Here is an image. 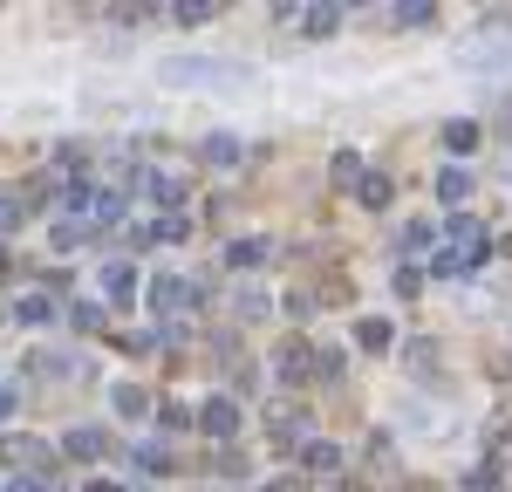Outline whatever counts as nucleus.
I'll list each match as a JSON object with an SVG mask.
<instances>
[{
  "label": "nucleus",
  "mask_w": 512,
  "mask_h": 492,
  "mask_svg": "<svg viewBox=\"0 0 512 492\" xmlns=\"http://www.w3.org/2000/svg\"><path fill=\"white\" fill-rule=\"evenodd\" d=\"M158 82H171V89H233V82H246V62H219V55H164Z\"/></svg>",
  "instance_id": "f257e3e1"
},
{
  "label": "nucleus",
  "mask_w": 512,
  "mask_h": 492,
  "mask_svg": "<svg viewBox=\"0 0 512 492\" xmlns=\"http://www.w3.org/2000/svg\"><path fill=\"white\" fill-rule=\"evenodd\" d=\"M458 62H465L472 76H506V69H512V48H506V35H492V28H485L478 41L458 48Z\"/></svg>",
  "instance_id": "f03ea898"
},
{
  "label": "nucleus",
  "mask_w": 512,
  "mask_h": 492,
  "mask_svg": "<svg viewBox=\"0 0 512 492\" xmlns=\"http://www.w3.org/2000/svg\"><path fill=\"white\" fill-rule=\"evenodd\" d=\"M0 458H7V465H21V472H28V479H55V445H41V438H21V431H7V438H0Z\"/></svg>",
  "instance_id": "7ed1b4c3"
},
{
  "label": "nucleus",
  "mask_w": 512,
  "mask_h": 492,
  "mask_svg": "<svg viewBox=\"0 0 512 492\" xmlns=\"http://www.w3.org/2000/svg\"><path fill=\"white\" fill-rule=\"evenodd\" d=\"M144 294H151V315H158V322H178V315H185V308L198 301V287H192V281H178V274H158V281L144 287Z\"/></svg>",
  "instance_id": "20e7f679"
},
{
  "label": "nucleus",
  "mask_w": 512,
  "mask_h": 492,
  "mask_svg": "<svg viewBox=\"0 0 512 492\" xmlns=\"http://www.w3.org/2000/svg\"><path fill=\"white\" fill-rule=\"evenodd\" d=\"M192 424L205 431V438H233V431H239V404H233V397H205Z\"/></svg>",
  "instance_id": "39448f33"
},
{
  "label": "nucleus",
  "mask_w": 512,
  "mask_h": 492,
  "mask_svg": "<svg viewBox=\"0 0 512 492\" xmlns=\"http://www.w3.org/2000/svg\"><path fill=\"white\" fill-rule=\"evenodd\" d=\"M444 240L465 246V260H485V226H478L472 212H451V219H444Z\"/></svg>",
  "instance_id": "423d86ee"
},
{
  "label": "nucleus",
  "mask_w": 512,
  "mask_h": 492,
  "mask_svg": "<svg viewBox=\"0 0 512 492\" xmlns=\"http://www.w3.org/2000/svg\"><path fill=\"white\" fill-rule=\"evenodd\" d=\"M355 349H369V356H390V349H396V328L383 322V315H362V322H355Z\"/></svg>",
  "instance_id": "0eeeda50"
},
{
  "label": "nucleus",
  "mask_w": 512,
  "mask_h": 492,
  "mask_svg": "<svg viewBox=\"0 0 512 492\" xmlns=\"http://www.w3.org/2000/svg\"><path fill=\"white\" fill-rule=\"evenodd\" d=\"M308 356H315L308 342H280L274 349V376L280 383H308Z\"/></svg>",
  "instance_id": "6e6552de"
},
{
  "label": "nucleus",
  "mask_w": 512,
  "mask_h": 492,
  "mask_svg": "<svg viewBox=\"0 0 512 492\" xmlns=\"http://www.w3.org/2000/svg\"><path fill=\"white\" fill-rule=\"evenodd\" d=\"M437 137H444V151H451V158H465V151H478V137H485V130H478L472 117H451Z\"/></svg>",
  "instance_id": "1a4fd4ad"
},
{
  "label": "nucleus",
  "mask_w": 512,
  "mask_h": 492,
  "mask_svg": "<svg viewBox=\"0 0 512 492\" xmlns=\"http://www.w3.org/2000/svg\"><path fill=\"white\" fill-rule=\"evenodd\" d=\"M198 158L219 164V171H233V164H239V137H233V130H212V137L198 144Z\"/></svg>",
  "instance_id": "9d476101"
},
{
  "label": "nucleus",
  "mask_w": 512,
  "mask_h": 492,
  "mask_svg": "<svg viewBox=\"0 0 512 492\" xmlns=\"http://www.w3.org/2000/svg\"><path fill=\"white\" fill-rule=\"evenodd\" d=\"M437 199L465 205V199H472V171H465V164H444V171H437Z\"/></svg>",
  "instance_id": "9b49d317"
},
{
  "label": "nucleus",
  "mask_w": 512,
  "mask_h": 492,
  "mask_svg": "<svg viewBox=\"0 0 512 492\" xmlns=\"http://www.w3.org/2000/svg\"><path fill=\"white\" fill-rule=\"evenodd\" d=\"M62 458H103V431H96V424L62 431Z\"/></svg>",
  "instance_id": "f8f14e48"
},
{
  "label": "nucleus",
  "mask_w": 512,
  "mask_h": 492,
  "mask_svg": "<svg viewBox=\"0 0 512 492\" xmlns=\"http://www.w3.org/2000/svg\"><path fill=\"white\" fill-rule=\"evenodd\" d=\"M301 465H308V472H342V445H335V438H308V445H301Z\"/></svg>",
  "instance_id": "ddd939ff"
},
{
  "label": "nucleus",
  "mask_w": 512,
  "mask_h": 492,
  "mask_svg": "<svg viewBox=\"0 0 512 492\" xmlns=\"http://www.w3.org/2000/svg\"><path fill=\"white\" fill-rule=\"evenodd\" d=\"M390 21L403 28V35H417V28H431V21H437V0H403V7H390Z\"/></svg>",
  "instance_id": "4468645a"
},
{
  "label": "nucleus",
  "mask_w": 512,
  "mask_h": 492,
  "mask_svg": "<svg viewBox=\"0 0 512 492\" xmlns=\"http://www.w3.org/2000/svg\"><path fill=\"white\" fill-rule=\"evenodd\" d=\"M342 28V7H301V35L308 41H328Z\"/></svg>",
  "instance_id": "2eb2a0df"
},
{
  "label": "nucleus",
  "mask_w": 512,
  "mask_h": 492,
  "mask_svg": "<svg viewBox=\"0 0 512 492\" xmlns=\"http://www.w3.org/2000/svg\"><path fill=\"white\" fill-rule=\"evenodd\" d=\"M260 260H274V240H260V233L226 246V267H260Z\"/></svg>",
  "instance_id": "dca6fc26"
},
{
  "label": "nucleus",
  "mask_w": 512,
  "mask_h": 492,
  "mask_svg": "<svg viewBox=\"0 0 512 492\" xmlns=\"http://www.w3.org/2000/svg\"><path fill=\"white\" fill-rule=\"evenodd\" d=\"M103 294H110L117 308H130V294H137V274H130L123 260H110V267H103Z\"/></svg>",
  "instance_id": "f3484780"
},
{
  "label": "nucleus",
  "mask_w": 512,
  "mask_h": 492,
  "mask_svg": "<svg viewBox=\"0 0 512 492\" xmlns=\"http://www.w3.org/2000/svg\"><path fill=\"white\" fill-rule=\"evenodd\" d=\"M35 376H48V383L62 376V383H69V376H82V363H76V356H62V349H35Z\"/></svg>",
  "instance_id": "a211bd4d"
},
{
  "label": "nucleus",
  "mask_w": 512,
  "mask_h": 492,
  "mask_svg": "<svg viewBox=\"0 0 512 492\" xmlns=\"http://www.w3.org/2000/svg\"><path fill=\"white\" fill-rule=\"evenodd\" d=\"M355 199H362V205H390V199H396L390 171H362V185H355Z\"/></svg>",
  "instance_id": "6ab92c4d"
},
{
  "label": "nucleus",
  "mask_w": 512,
  "mask_h": 492,
  "mask_svg": "<svg viewBox=\"0 0 512 492\" xmlns=\"http://www.w3.org/2000/svg\"><path fill=\"white\" fill-rule=\"evenodd\" d=\"M144 185H151V199H158L164 212H178V205H185V178H164V171H151Z\"/></svg>",
  "instance_id": "aec40b11"
},
{
  "label": "nucleus",
  "mask_w": 512,
  "mask_h": 492,
  "mask_svg": "<svg viewBox=\"0 0 512 492\" xmlns=\"http://www.w3.org/2000/svg\"><path fill=\"white\" fill-rule=\"evenodd\" d=\"M171 21L178 28H205V21H219V0H185V7H171Z\"/></svg>",
  "instance_id": "412c9836"
},
{
  "label": "nucleus",
  "mask_w": 512,
  "mask_h": 492,
  "mask_svg": "<svg viewBox=\"0 0 512 492\" xmlns=\"http://www.w3.org/2000/svg\"><path fill=\"white\" fill-rule=\"evenodd\" d=\"M21 219H28V192H0V240L21 233Z\"/></svg>",
  "instance_id": "4be33fe9"
},
{
  "label": "nucleus",
  "mask_w": 512,
  "mask_h": 492,
  "mask_svg": "<svg viewBox=\"0 0 512 492\" xmlns=\"http://www.w3.org/2000/svg\"><path fill=\"white\" fill-rule=\"evenodd\" d=\"M14 315H21V322H55V294H21V301H14Z\"/></svg>",
  "instance_id": "5701e85b"
},
{
  "label": "nucleus",
  "mask_w": 512,
  "mask_h": 492,
  "mask_svg": "<svg viewBox=\"0 0 512 492\" xmlns=\"http://www.w3.org/2000/svg\"><path fill=\"white\" fill-rule=\"evenodd\" d=\"M342 369H349V356H342V349H315V356H308V376H321V383H335Z\"/></svg>",
  "instance_id": "b1692460"
},
{
  "label": "nucleus",
  "mask_w": 512,
  "mask_h": 492,
  "mask_svg": "<svg viewBox=\"0 0 512 492\" xmlns=\"http://www.w3.org/2000/svg\"><path fill=\"white\" fill-rule=\"evenodd\" d=\"M110 404H117V417H144V410H151V397H144L137 383H117V390H110Z\"/></svg>",
  "instance_id": "393cba45"
},
{
  "label": "nucleus",
  "mask_w": 512,
  "mask_h": 492,
  "mask_svg": "<svg viewBox=\"0 0 512 492\" xmlns=\"http://www.w3.org/2000/svg\"><path fill=\"white\" fill-rule=\"evenodd\" d=\"M437 356H444V349H437L431 335H417V342H410V369H417V376H431V369H437Z\"/></svg>",
  "instance_id": "a878e982"
},
{
  "label": "nucleus",
  "mask_w": 512,
  "mask_h": 492,
  "mask_svg": "<svg viewBox=\"0 0 512 492\" xmlns=\"http://www.w3.org/2000/svg\"><path fill=\"white\" fill-rule=\"evenodd\" d=\"M137 472H151V479L171 472V451H164V445H137Z\"/></svg>",
  "instance_id": "bb28decb"
},
{
  "label": "nucleus",
  "mask_w": 512,
  "mask_h": 492,
  "mask_svg": "<svg viewBox=\"0 0 512 492\" xmlns=\"http://www.w3.org/2000/svg\"><path fill=\"white\" fill-rule=\"evenodd\" d=\"M328 171H335V185H362V158H355V151H335Z\"/></svg>",
  "instance_id": "cd10ccee"
},
{
  "label": "nucleus",
  "mask_w": 512,
  "mask_h": 492,
  "mask_svg": "<svg viewBox=\"0 0 512 492\" xmlns=\"http://www.w3.org/2000/svg\"><path fill=\"white\" fill-rule=\"evenodd\" d=\"M158 424H164V431H185V424H192V410L178 404V397H164V404H158Z\"/></svg>",
  "instance_id": "c85d7f7f"
},
{
  "label": "nucleus",
  "mask_w": 512,
  "mask_h": 492,
  "mask_svg": "<svg viewBox=\"0 0 512 492\" xmlns=\"http://www.w3.org/2000/svg\"><path fill=\"white\" fill-rule=\"evenodd\" d=\"M110 21L117 28H144V21H158V7H110Z\"/></svg>",
  "instance_id": "c756f323"
},
{
  "label": "nucleus",
  "mask_w": 512,
  "mask_h": 492,
  "mask_svg": "<svg viewBox=\"0 0 512 492\" xmlns=\"http://www.w3.org/2000/svg\"><path fill=\"white\" fill-rule=\"evenodd\" d=\"M0 492H62L55 479H28V472H14V479H0Z\"/></svg>",
  "instance_id": "7c9ffc66"
},
{
  "label": "nucleus",
  "mask_w": 512,
  "mask_h": 492,
  "mask_svg": "<svg viewBox=\"0 0 512 492\" xmlns=\"http://www.w3.org/2000/svg\"><path fill=\"white\" fill-rule=\"evenodd\" d=\"M424 246H431V226H424V219H417V226H403V253H424Z\"/></svg>",
  "instance_id": "2f4dec72"
},
{
  "label": "nucleus",
  "mask_w": 512,
  "mask_h": 492,
  "mask_svg": "<svg viewBox=\"0 0 512 492\" xmlns=\"http://www.w3.org/2000/svg\"><path fill=\"white\" fill-rule=\"evenodd\" d=\"M14 410H21V390H14V383H0V424H7Z\"/></svg>",
  "instance_id": "473e14b6"
},
{
  "label": "nucleus",
  "mask_w": 512,
  "mask_h": 492,
  "mask_svg": "<svg viewBox=\"0 0 512 492\" xmlns=\"http://www.w3.org/2000/svg\"><path fill=\"white\" fill-rule=\"evenodd\" d=\"M492 465H512V424L499 431V445H492Z\"/></svg>",
  "instance_id": "72a5a7b5"
},
{
  "label": "nucleus",
  "mask_w": 512,
  "mask_h": 492,
  "mask_svg": "<svg viewBox=\"0 0 512 492\" xmlns=\"http://www.w3.org/2000/svg\"><path fill=\"white\" fill-rule=\"evenodd\" d=\"M82 492H123V486H117V479H89Z\"/></svg>",
  "instance_id": "f704fd0d"
},
{
  "label": "nucleus",
  "mask_w": 512,
  "mask_h": 492,
  "mask_svg": "<svg viewBox=\"0 0 512 492\" xmlns=\"http://www.w3.org/2000/svg\"><path fill=\"white\" fill-rule=\"evenodd\" d=\"M0 281H7V246H0Z\"/></svg>",
  "instance_id": "c9c22d12"
},
{
  "label": "nucleus",
  "mask_w": 512,
  "mask_h": 492,
  "mask_svg": "<svg viewBox=\"0 0 512 492\" xmlns=\"http://www.w3.org/2000/svg\"><path fill=\"white\" fill-rule=\"evenodd\" d=\"M267 492H294V486H267Z\"/></svg>",
  "instance_id": "e433bc0d"
},
{
  "label": "nucleus",
  "mask_w": 512,
  "mask_h": 492,
  "mask_svg": "<svg viewBox=\"0 0 512 492\" xmlns=\"http://www.w3.org/2000/svg\"><path fill=\"white\" fill-rule=\"evenodd\" d=\"M0 322H7V308H0Z\"/></svg>",
  "instance_id": "4c0bfd02"
}]
</instances>
